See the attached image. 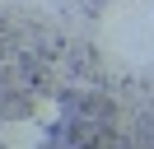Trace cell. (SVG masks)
Segmentation results:
<instances>
[{"mask_svg": "<svg viewBox=\"0 0 154 149\" xmlns=\"http://www.w3.org/2000/svg\"><path fill=\"white\" fill-rule=\"evenodd\" d=\"M0 140H5V149H33L42 140V121H5Z\"/></svg>", "mask_w": 154, "mask_h": 149, "instance_id": "cell-1", "label": "cell"}, {"mask_svg": "<svg viewBox=\"0 0 154 149\" xmlns=\"http://www.w3.org/2000/svg\"><path fill=\"white\" fill-rule=\"evenodd\" d=\"M56 117H61V107H56V102H51V98H38V107H33V121H42V126H51Z\"/></svg>", "mask_w": 154, "mask_h": 149, "instance_id": "cell-2", "label": "cell"}]
</instances>
